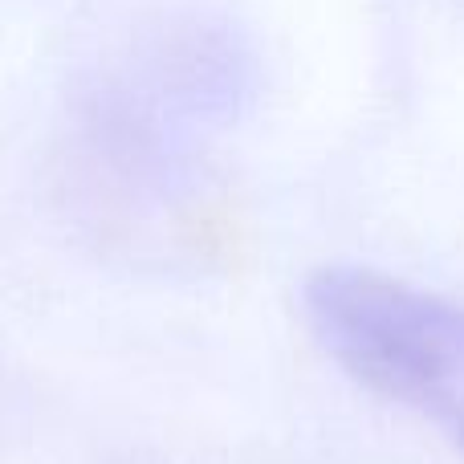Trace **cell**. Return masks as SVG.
Wrapping results in <instances>:
<instances>
[{
    "instance_id": "cell-1",
    "label": "cell",
    "mask_w": 464,
    "mask_h": 464,
    "mask_svg": "<svg viewBox=\"0 0 464 464\" xmlns=\"http://www.w3.org/2000/svg\"><path fill=\"white\" fill-rule=\"evenodd\" d=\"M318 343L359 383L411 408L464 452V305L375 269H318L305 281Z\"/></svg>"
}]
</instances>
